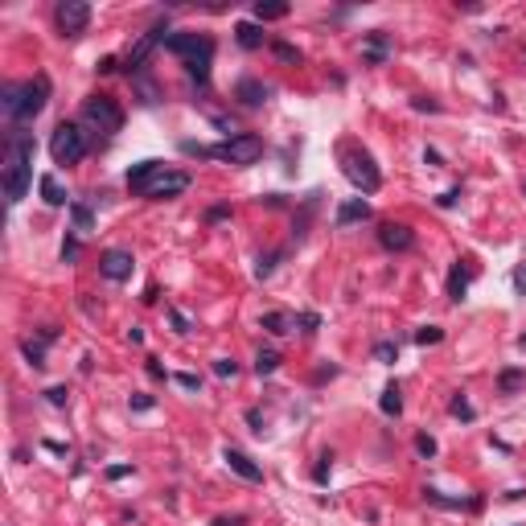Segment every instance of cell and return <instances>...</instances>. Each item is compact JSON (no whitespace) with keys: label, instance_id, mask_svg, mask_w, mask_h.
Returning a JSON list of instances; mask_svg holds the SVG:
<instances>
[{"label":"cell","instance_id":"41","mask_svg":"<svg viewBox=\"0 0 526 526\" xmlns=\"http://www.w3.org/2000/svg\"><path fill=\"white\" fill-rule=\"evenodd\" d=\"M300 325H304V333H313V329L321 325V317H317V313H304V317H300Z\"/></svg>","mask_w":526,"mask_h":526},{"label":"cell","instance_id":"26","mask_svg":"<svg viewBox=\"0 0 526 526\" xmlns=\"http://www.w3.org/2000/svg\"><path fill=\"white\" fill-rule=\"evenodd\" d=\"M21 354L29 358V366H33V370H41V366H45V342H21Z\"/></svg>","mask_w":526,"mask_h":526},{"label":"cell","instance_id":"38","mask_svg":"<svg viewBox=\"0 0 526 526\" xmlns=\"http://www.w3.org/2000/svg\"><path fill=\"white\" fill-rule=\"evenodd\" d=\"M169 321L177 325V333H189V321H185V313H181V309H169Z\"/></svg>","mask_w":526,"mask_h":526},{"label":"cell","instance_id":"37","mask_svg":"<svg viewBox=\"0 0 526 526\" xmlns=\"http://www.w3.org/2000/svg\"><path fill=\"white\" fill-rule=\"evenodd\" d=\"M74 259H78V243L66 239V243H62V263H74Z\"/></svg>","mask_w":526,"mask_h":526},{"label":"cell","instance_id":"29","mask_svg":"<svg viewBox=\"0 0 526 526\" xmlns=\"http://www.w3.org/2000/svg\"><path fill=\"white\" fill-rule=\"evenodd\" d=\"M374 358H379V362H395V358H399V346H395V342H379V346H374Z\"/></svg>","mask_w":526,"mask_h":526},{"label":"cell","instance_id":"47","mask_svg":"<svg viewBox=\"0 0 526 526\" xmlns=\"http://www.w3.org/2000/svg\"><path fill=\"white\" fill-rule=\"evenodd\" d=\"M523 193H526V181H523Z\"/></svg>","mask_w":526,"mask_h":526},{"label":"cell","instance_id":"2","mask_svg":"<svg viewBox=\"0 0 526 526\" xmlns=\"http://www.w3.org/2000/svg\"><path fill=\"white\" fill-rule=\"evenodd\" d=\"M45 99H49V78L37 74V78H29V82H12V86H4L0 107H4V119H8L12 128H21V123H29V119L41 115Z\"/></svg>","mask_w":526,"mask_h":526},{"label":"cell","instance_id":"28","mask_svg":"<svg viewBox=\"0 0 526 526\" xmlns=\"http://www.w3.org/2000/svg\"><path fill=\"white\" fill-rule=\"evenodd\" d=\"M440 337H444V329H440V325H424V329L416 333V342H420V346H436Z\"/></svg>","mask_w":526,"mask_h":526},{"label":"cell","instance_id":"15","mask_svg":"<svg viewBox=\"0 0 526 526\" xmlns=\"http://www.w3.org/2000/svg\"><path fill=\"white\" fill-rule=\"evenodd\" d=\"M267 95H272V86H267V82H259V78H239V86H235V99H243L247 107L267 103Z\"/></svg>","mask_w":526,"mask_h":526},{"label":"cell","instance_id":"12","mask_svg":"<svg viewBox=\"0 0 526 526\" xmlns=\"http://www.w3.org/2000/svg\"><path fill=\"white\" fill-rule=\"evenodd\" d=\"M379 243H383L387 251H411V247H416V235H411V226H403V222H383V226H379Z\"/></svg>","mask_w":526,"mask_h":526},{"label":"cell","instance_id":"13","mask_svg":"<svg viewBox=\"0 0 526 526\" xmlns=\"http://www.w3.org/2000/svg\"><path fill=\"white\" fill-rule=\"evenodd\" d=\"M222 461H226L230 473H239L243 481H263V469H259L247 453H239V449H222Z\"/></svg>","mask_w":526,"mask_h":526},{"label":"cell","instance_id":"46","mask_svg":"<svg viewBox=\"0 0 526 526\" xmlns=\"http://www.w3.org/2000/svg\"><path fill=\"white\" fill-rule=\"evenodd\" d=\"M518 346H523V350H526V333H523V337H518Z\"/></svg>","mask_w":526,"mask_h":526},{"label":"cell","instance_id":"17","mask_svg":"<svg viewBox=\"0 0 526 526\" xmlns=\"http://www.w3.org/2000/svg\"><path fill=\"white\" fill-rule=\"evenodd\" d=\"M235 41H239L243 49H259V45L267 41V33H263L259 21H239V25H235Z\"/></svg>","mask_w":526,"mask_h":526},{"label":"cell","instance_id":"10","mask_svg":"<svg viewBox=\"0 0 526 526\" xmlns=\"http://www.w3.org/2000/svg\"><path fill=\"white\" fill-rule=\"evenodd\" d=\"M160 41H169V25H165V21H156V25H152V29H148V33H144V37H140V41L128 49V58H123V70H128V74H132V70H140V66L148 62V53H152Z\"/></svg>","mask_w":526,"mask_h":526},{"label":"cell","instance_id":"18","mask_svg":"<svg viewBox=\"0 0 526 526\" xmlns=\"http://www.w3.org/2000/svg\"><path fill=\"white\" fill-rule=\"evenodd\" d=\"M366 218H370V206H366L362 198H350V202L337 210V218H333V222H337V226H350V222H366Z\"/></svg>","mask_w":526,"mask_h":526},{"label":"cell","instance_id":"36","mask_svg":"<svg viewBox=\"0 0 526 526\" xmlns=\"http://www.w3.org/2000/svg\"><path fill=\"white\" fill-rule=\"evenodd\" d=\"M416 449H420V457H436V440L432 436H416Z\"/></svg>","mask_w":526,"mask_h":526},{"label":"cell","instance_id":"40","mask_svg":"<svg viewBox=\"0 0 526 526\" xmlns=\"http://www.w3.org/2000/svg\"><path fill=\"white\" fill-rule=\"evenodd\" d=\"M457 202H461V189H449L444 198H436V206H444V210H449V206H457Z\"/></svg>","mask_w":526,"mask_h":526},{"label":"cell","instance_id":"11","mask_svg":"<svg viewBox=\"0 0 526 526\" xmlns=\"http://www.w3.org/2000/svg\"><path fill=\"white\" fill-rule=\"evenodd\" d=\"M132 267H136L132 251H119V247H111V251H103V255H99V272H103V280H111V284H123V280H132Z\"/></svg>","mask_w":526,"mask_h":526},{"label":"cell","instance_id":"3","mask_svg":"<svg viewBox=\"0 0 526 526\" xmlns=\"http://www.w3.org/2000/svg\"><path fill=\"white\" fill-rule=\"evenodd\" d=\"M185 152H198V156H214V160H226L235 169H247L263 156V136L255 132H239V136H226L222 144H210V148H198V144H185Z\"/></svg>","mask_w":526,"mask_h":526},{"label":"cell","instance_id":"35","mask_svg":"<svg viewBox=\"0 0 526 526\" xmlns=\"http://www.w3.org/2000/svg\"><path fill=\"white\" fill-rule=\"evenodd\" d=\"M152 407H156L152 395H132V411H152Z\"/></svg>","mask_w":526,"mask_h":526},{"label":"cell","instance_id":"43","mask_svg":"<svg viewBox=\"0 0 526 526\" xmlns=\"http://www.w3.org/2000/svg\"><path fill=\"white\" fill-rule=\"evenodd\" d=\"M514 288H518V292L526 296V263L518 267V272H514Z\"/></svg>","mask_w":526,"mask_h":526},{"label":"cell","instance_id":"23","mask_svg":"<svg viewBox=\"0 0 526 526\" xmlns=\"http://www.w3.org/2000/svg\"><path fill=\"white\" fill-rule=\"evenodd\" d=\"M70 218H74V230H78V235L95 230V214H91L86 202H70Z\"/></svg>","mask_w":526,"mask_h":526},{"label":"cell","instance_id":"27","mask_svg":"<svg viewBox=\"0 0 526 526\" xmlns=\"http://www.w3.org/2000/svg\"><path fill=\"white\" fill-rule=\"evenodd\" d=\"M255 370H259V374H276V370H280V354H276V350H259Z\"/></svg>","mask_w":526,"mask_h":526},{"label":"cell","instance_id":"30","mask_svg":"<svg viewBox=\"0 0 526 526\" xmlns=\"http://www.w3.org/2000/svg\"><path fill=\"white\" fill-rule=\"evenodd\" d=\"M453 416H457V420H473L477 411H473V403H469L465 395H457V399H453Z\"/></svg>","mask_w":526,"mask_h":526},{"label":"cell","instance_id":"42","mask_svg":"<svg viewBox=\"0 0 526 526\" xmlns=\"http://www.w3.org/2000/svg\"><path fill=\"white\" fill-rule=\"evenodd\" d=\"M128 473H132L128 465H111V469H107V477H111V481H119V477H128Z\"/></svg>","mask_w":526,"mask_h":526},{"label":"cell","instance_id":"31","mask_svg":"<svg viewBox=\"0 0 526 526\" xmlns=\"http://www.w3.org/2000/svg\"><path fill=\"white\" fill-rule=\"evenodd\" d=\"M272 49H276L284 62H300V49H296V45H288V41H272Z\"/></svg>","mask_w":526,"mask_h":526},{"label":"cell","instance_id":"44","mask_svg":"<svg viewBox=\"0 0 526 526\" xmlns=\"http://www.w3.org/2000/svg\"><path fill=\"white\" fill-rule=\"evenodd\" d=\"M148 374H152V379H165V366H160L156 358H148Z\"/></svg>","mask_w":526,"mask_h":526},{"label":"cell","instance_id":"19","mask_svg":"<svg viewBox=\"0 0 526 526\" xmlns=\"http://www.w3.org/2000/svg\"><path fill=\"white\" fill-rule=\"evenodd\" d=\"M465 292H469V267L457 259V263H453V272H449V300H457V304H461V300H465Z\"/></svg>","mask_w":526,"mask_h":526},{"label":"cell","instance_id":"14","mask_svg":"<svg viewBox=\"0 0 526 526\" xmlns=\"http://www.w3.org/2000/svg\"><path fill=\"white\" fill-rule=\"evenodd\" d=\"M362 58L370 62V66H383L387 58H391V37L379 29V33H370L366 41H362Z\"/></svg>","mask_w":526,"mask_h":526},{"label":"cell","instance_id":"21","mask_svg":"<svg viewBox=\"0 0 526 526\" xmlns=\"http://www.w3.org/2000/svg\"><path fill=\"white\" fill-rule=\"evenodd\" d=\"M37 185H41V198H45V206H66V189H62V181H58L53 173H45Z\"/></svg>","mask_w":526,"mask_h":526},{"label":"cell","instance_id":"20","mask_svg":"<svg viewBox=\"0 0 526 526\" xmlns=\"http://www.w3.org/2000/svg\"><path fill=\"white\" fill-rule=\"evenodd\" d=\"M263 329H267V333H276V337H284V333H292V329H296V317H292V313H284V309L263 313Z\"/></svg>","mask_w":526,"mask_h":526},{"label":"cell","instance_id":"8","mask_svg":"<svg viewBox=\"0 0 526 526\" xmlns=\"http://www.w3.org/2000/svg\"><path fill=\"white\" fill-rule=\"evenodd\" d=\"M189 173H181V169H165V173H156L144 189H140V198H148V202H169V198H181L185 189H189Z\"/></svg>","mask_w":526,"mask_h":526},{"label":"cell","instance_id":"16","mask_svg":"<svg viewBox=\"0 0 526 526\" xmlns=\"http://www.w3.org/2000/svg\"><path fill=\"white\" fill-rule=\"evenodd\" d=\"M156 173H165V165H160V160H140V165H132V169H128V189H132V193H140V189L156 177Z\"/></svg>","mask_w":526,"mask_h":526},{"label":"cell","instance_id":"6","mask_svg":"<svg viewBox=\"0 0 526 526\" xmlns=\"http://www.w3.org/2000/svg\"><path fill=\"white\" fill-rule=\"evenodd\" d=\"M49 156H53V165H74V160H82V156H86V132H82L78 123L62 119V123L53 128V136H49Z\"/></svg>","mask_w":526,"mask_h":526},{"label":"cell","instance_id":"45","mask_svg":"<svg viewBox=\"0 0 526 526\" xmlns=\"http://www.w3.org/2000/svg\"><path fill=\"white\" fill-rule=\"evenodd\" d=\"M247 424H251V428H255V432H263V428H259V424H263V420H259V411H255V407H251V411H247Z\"/></svg>","mask_w":526,"mask_h":526},{"label":"cell","instance_id":"5","mask_svg":"<svg viewBox=\"0 0 526 526\" xmlns=\"http://www.w3.org/2000/svg\"><path fill=\"white\" fill-rule=\"evenodd\" d=\"M342 173L362 193H379V185H383V173H379V165H374V156L366 148H346L342 152Z\"/></svg>","mask_w":526,"mask_h":526},{"label":"cell","instance_id":"22","mask_svg":"<svg viewBox=\"0 0 526 526\" xmlns=\"http://www.w3.org/2000/svg\"><path fill=\"white\" fill-rule=\"evenodd\" d=\"M523 387H526V370H518V366H510V370L498 374V391H502V395H514V391H523Z\"/></svg>","mask_w":526,"mask_h":526},{"label":"cell","instance_id":"39","mask_svg":"<svg viewBox=\"0 0 526 526\" xmlns=\"http://www.w3.org/2000/svg\"><path fill=\"white\" fill-rule=\"evenodd\" d=\"M177 387H185V391H202V379H198V374H177Z\"/></svg>","mask_w":526,"mask_h":526},{"label":"cell","instance_id":"34","mask_svg":"<svg viewBox=\"0 0 526 526\" xmlns=\"http://www.w3.org/2000/svg\"><path fill=\"white\" fill-rule=\"evenodd\" d=\"M45 399H49L53 407H66V403H70V391H66V387H49V391H45Z\"/></svg>","mask_w":526,"mask_h":526},{"label":"cell","instance_id":"4","mask_svg":"<svg viewBox=\"0 0 526 526\" xmlns=\"http://www.w3.org/2000/svg\"><path fill=\"white\" fill-rule=\"evenodd\" d=\"M165 49L177 53V58L185 62V70H189L198 82H206V74H210V58H214V41H210L206 33H169Z\"/></svg>","mask_w":526,"mask_h":526},{"label":"cell","instance_id":"24","mask_svg":"<svg viewBox=\"0 0 526 526\" xmlns=\"http://www.w3.org/2000/svg\"><path fill=\"white\" fill-rule=\"evenodd\" d=\"M379 407H383V416H399V411H403V395H399V383H387V387H383V399H379Z\"/></svg>","mask_w":526,"mask_h":526},{"label":"cell","instance_id":"7","mask_svg":"<svg viewBox=\"0 0 526 526\" xmlns=\"http://www.w3.org/2000/svg\"><path fill=\"white\" fill-rule=\"evenodd\" d=\"M82 119H86L95 132L115 136V132L123 128V107H119L111 95H91V99L82 103Z\"/></svg>","mask_w":526,"mask_h":526},{"label":"cell","instance_id":"1","mask_svg":"<svg viewBox=\"0 0 526 526\" xmlns=\"http://www.w3.org/2000/svg\"><path fill=\"white\" fill-rule=\"evenodd\" d=\"M33 136L25 128H12L8 132V148H4V198L8 206H16L25 193H29V181H33Z\"/></svg>","mask_w":526,"mask_h":526},{"label":"cell","instance_id":"9","mask_svg":"<svg viewBox=\"0 0 526 526\" xmlns=\"http://www.w3.org/2000/svg\"><path fill=\"white\" fill-rule=\"evenodd\" d=\"M53 21H58V29H62L66 37H78V33H86V25H91V4H82V0H62V4L53 8Z\"/></svg>","mask_w":526,"mask_h":526},{"label":"cell","instance_id":"25","mask_svg":"<svg viewBox=\"0 0 526 526\" xmlns=\"http://www.w3.org/2000/svg\"><path fill=\"white\" fill-rule=\"evenodd\" d=\"M251 12H255V21H259V25H267V21H280V16H288V4H280V0L263 4V0H259Z\"/></svg>","mask_w":526,"mask_h":526},{"label":"cell","instance_id":"33","mask_svg":"<svg viewBox=\"0 0 526 526\" xmlns=\"http://www.w3.org/2000/svg\"><path fill=\"white\" fill-rule=\"evenodd\" d=\"M214 374H218V379H235V374H239V366H235L230 358H218V362H214Z\"/></svg>","mask_w":526,"mask_h":526},{"label":"cell","instance_id":"32","mask_svg":"<svg viewBox=\"0 0 526 526\" xmlns=\"http://www.w3.org/2000/svg\"><path fill=\"white\" fill-rule=\"evenodd\" d=\"M280 259H284V251H272V255H267V259H259V267H255V272H259V280H263V276H272V272H276V263H280Z\"/></svg>","mask_w":526,"mask_h":526}]
</instances>
